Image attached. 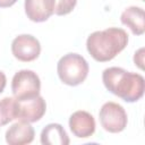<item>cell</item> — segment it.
<instances>
[{"label": "cell", "instance_id": "obj_1", "mask_svg": "<svg viewBox=\"0 0 145 145\" xmlns=\"http://www.w3.org/2000/svg\"><path fill=\"white\" fill-rule=\"evenodd\" d=\"M102 80L109 92L126 102H136L144 95L145 80L137 72L127 71L120 67H109L103 70Z\"/></svg>", "mask_w": 145, "mask_h": 145}, {"label": "cell", "instance_id": "obj_2", "mask_svg": "<svg viewBox=\"0 0 145 145\" xmlns=\"http://www.w3.org/2000/svg\"><path fill=\"white\" fill-rule=\"evenodd\" d=\"M128 44V34L119 27H109L88 35L86 48L92 58L99 62L112 60Z\"/></svg>", "mask_w": 145, "mask_h": 145}, {"label": "cell", "instance_id": "obj_3", "mask_svg": "<svg viewBox=\"0 0 145 145\" xmlns=\"http://www.w3.org/2000/svg\"><path fill=\"white\" fill-rule=\"evenodd\" d=\"M88 63L84 57L78 53H67L60 58L57 65V71L60 80L69 86L82 84L88 75Z\"/></svg>", "mask_w": 145, "mask_h": 145}, {"label": "cell", "instance_id": "obj_4", "mask_svg": "<svg viewBox=\"0 0 145 145\" xmlns=\"http://www.w3.org/2000/svg\"><path fill=\"white\" fill-rule=\"evenodd\" d=\"M41 80L36 72L28 69L17 71L11 80V91L17 100L32 99L40 95Z\"/></svg>", "mask_w": 145, "mask_h": 145}, {"label": "cell", "instance_id": "obj_5", "mask_svg": "<svg viewBox=\"0 0 145 145\" xmlns=\"http://www.w3.org/2000/svg\"><path fill=\"white\" fill-rule=\"evenodd\" d=\"M100 122L109 133H120L127 127L128 118L125 109L116 102L104 103L99 112Z\"/></svg>", "mask_w": 145, "mask_h": 145}, {"label": "cell", "instance_id": "obj_6", "mask_svg": "<svg viewBox=\"0 0 145 145\" xmlns=\"http://www.w3.org/2000/svg\"><path fill=\"white\" fill-rule=\"evenodd\" d=\"M11 52L16 59L23 62L35 60L41 53V44L36 37L29 34H22L14 39Z\"/></svg>", "mask_w": 145, "mask_h": 145}, {"label": "cell", "instance_id": "obj_7", "mask_svg": "<svg viewBox=\"0 0 145 145\" xmlns=\"http://www.w3.org/2000/svg\"><path fill=\"white\" fill-rule=\"evenodd\" d=\"M45 110H46L45 100L40 95L32 99L17 100V119L19 120L29 123L39 121L44 116Z\"/></svg>", "mask_w": 145, "mask_h": 145}, {"label": "cell", "instance_id": "obj_8", "mask_svg": "<svg viewBox=\"0 0 145 145\" xmlns=\"http://www.w3.org/2000/svg\"><path fill=\"white\" fill-rule=\"evenodd\" d=\"M69 128L78 138H88L95 131L94 117L87 111L78 110L69 118Z\"/></svg>", "mask_w": 145, "mask_h": 145}, {"label": "cell", "instance_id": "obj_9", "mask_svg": "<svg viewBox=\"0 0 145 145\" xmlns=\"http://www.w3.org/2000/svg\"><path fill=\"white\" fill-rule=\"evenodd\" d=\"M35 131L29 122L19 120L12 123L6 131V142L9 145L31 144L34 139Z\"/></svg>", "mask_w": 145, "mask_h": 145}, {"label": "cell", "instance_id": "obj_10", "mask_svg": "<svg viewBox=\"0 0 145 145\" xmlns=\"http://www.w3.org/2000/svg\"><path fill=\"white\" fill-rule=\"evenodd\" d=\"M53 11L54 0H25V12L32 22H45Z\"/></svg>", "mask_w": 145, "mask_h": 145}, {"label": "cell", "instance_id": "obj_11", "mask_svg": "<svg viewBox=\"0 0 145 145\" xmlns=\"http://www.w3.org/2000/svg\"><path fill=\"white\" fill-rule=\"evenodd\" d=\"M121 23L130 28V31L135 35H142L145 32V18H144V10L140 7L130 6L126 8L121 16Z\"/></svg>", "mask_w": 145, "mask_h": 145}, {"label": "cell", "instance_id": "obj_12", "mask_svg": "<svg viewBox=\"0 0 145 145\" xmlns=\"http://www.w3.org/2000/svg\"><path fill=\"white\" fill-rule=\"evenodd\" d=\"M69 137L60 123H49L41 131L43 145H68Z\"/></svg>", "mask_w": 145, "mask_h": 145}, {"label": "cell", "instance_id": "obj_13", "mask_svg": "<svg viewBox=\"0 0 145 145\" xmlns=\"http://www.w3.org/2000/svg\"><path fill=\"white\" fill-rule=\"evenodd\" d=\"M17 119V100L14 97H3L0 100V126H5Z\"/></svg>", "mask_w": 145, "mask_h": 145}, {"label": "cell", "instance_id": "obj_14", "mask_svg": "<svg viewBox=\"0 0 145 145\" xmlns=\"http://www.w3.org/2000/svg\"><path fill=\"white\" fill-rule=\"evenodd\" d=\"M77 3V0H54V14L63 16L72 11Z\"/></svg>", "mask_w": 145, "mask_h": 145}, {"label": "cell", "instance_id": "obj_15", "mask_svg": "<svg viewBox=\"0 0 145 145\" xmlns=\"http://www.w3.org/2000/svg\"><path fill=\"white\" fill-rule=\"evenodd\" d=\"M134 62L135 65H137L140 69H144V48H140L137 52H135V56H134Z\"/></svg>", "mask_w": 145, "mask_h": 145}, {"label": "cell", "instance_id": "obj_16", "mask_svg": "<svg viewBox=\"0 0 145 145\" xmlns=\"http://www.w3.org/2000/svg\"><path fill=\"white\" fill-rule=\"evenodd\" d=\"M6 84H7V78H6V75L0 71V93L3 92L5 87H6Z\"/></svg>", "mask_w": 145, "mask_h": 145}, {"label": "cell", "instance_id": "obj_17", "mask_svg": "<svg viewBox=\"0 0 145 145\" xmlns=\"http://www.w3.org/2000/svg\"><path fill=\"white\" fill-rule=\"evenodd\" d=\"M17 0H0V8H8L16 3Z\"/></svg>", "mask_w": 145, "mask_h": 145}]
</instances>
